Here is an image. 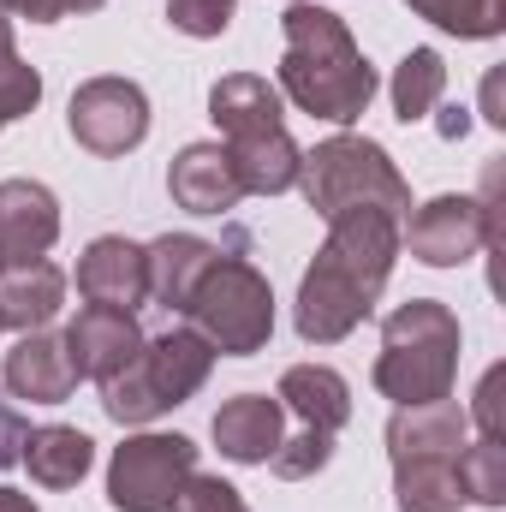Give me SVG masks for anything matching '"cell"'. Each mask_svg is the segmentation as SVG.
I'll return each instance as SVG.
<instances>
[{
    "instance_id": "obj_1",
    "label": "cell",
    "mask_w": 506,
    "mask_h": 512,
    "mask_svg": "<svg viewBox=\"0 0 506 512\" xmlns=\"http://www.w3.org/2000/svg\"><path fill=\"white\" fill-rule=\"evenodd\" d=\"M393 262H399V221L393 215L352 209V215L328 221L322 251L310 256V268L298 280V304H292L298 340L304 346H340L376 310Z\"/></svg>"
},
{
    "instance_id": "obj_2",
    "label": "cell",
    "mask_w": 506,
    "mask_h": 512,
    "mask_svg": "<svg viewBox=\"0 0 506 512\" xmlns=\"http://www.w3.org/2000/svg\"><path fill=\"white\" fill-rule=\"evenodd\" d=\"M286 54H280V96L310 114V120H328V126H358L376 102V66L364 60L352 24L334 12V6H316V0H292L286 18Z\"/></svg>"
},
{
    "instance_id": "obj_3",
    "label": "cell",
    "mask_w": 506,
    "mask_h": 512,
    "mask_svg": "<svg viewBox=\"0 0 506 512\" xmlns=\"http://www.w3.org/2000/svg\"><path fill=\"white\" fill-rule=\"evenodd\" d=\"M459 316L441 298H405L399 310L381 316V352H376V382L381 399L393 405H435L453 399L459 382Z\"/></svg>"
},
{
    "instance_id": "obj_4",
    "label": "cell",
    "mask_w": 506,
    "mask_h": 512,
    "mask_svg": "<svg viewBox=\"0 0 506 512\" xmlns=\"http://www.w3.org/2000/svg\"><path fill=\"white\" fill-rule=\"evenodd\" d=\"M304 203L322 215V221H340L352 209H381L393 221L411 215V185L405 173L393 167V155L381 149L376 137H358V131H334L322 137L316 149H304Z\"/></svg>"
},
{
    "instance_id": "obj_5",
    "label": "cell",
    "mask_w": 506,
    "mask_h": 512,
    "mask_svg": "<svg viewBox=\"0 0 506 512\" xmlns=\"http://www.w3.org/2000/svg\"><path fill=\"white\" fill-rule=\"evenodd\" d=\"M209 370H215V346L191 322H179L167 334H143L137 358L120 376L102 382V411L114 423H126V429H143V423L167 417L173 405H185L197 387L209 382Z\"/></svg>"
},
{
    "instance_id": "obj_6",
    "label": "cell",
    "mask_w": 506,
    "mask_h": 512,
    "mask_svg": "<svg viewBox=\"0 0 506 512\" xmlns=\"http://www.w3.org/2000/svg\"><path fill=\"white\" fill-rule=\"evenodd\" d=\"M179 316L215 346V358H256L274 340V286L256 262L221 251L191 286Z\"/></svg>"
},
{
    "instance_id": "obj_7",
    "label": "cell",
    "mask_w": 506,
    "mask_h": 512,
    "mask_svg": "<svg viewBox=\"0 0 506 512\" xmlns=\"http://www.w3.org/2000/svg\"><path fill=\"white\" fill-rule=\"evenodd\" d=\"M495 245H501L495 185H483V197L441 191L399 221V251H411L423 268H459V262H471L477 251H495Z\"/></svg>"
},
{
    "instance_id": "obj_8",
    "label": "cell",
    "mask_w": 506,
    "mask_h": 512,
    "mask_svg": "<svg viewBox=\"0 0 506 512\" xmlns=\"http://www.w3.org/2000/svg\"><path fill=\"white\" fill-rule=\"evenodd\" d=\"M191 471H197V441L191 435H161V429L126 435L114 447V459H108V507L114 512H173Z\"/></svg>"
},
{
    "instance_id": "obj_9",
    "label": "cell",
    "mask_w": 506,
    "mask_h": 512,
    "mask_svg": "<svg viewBox=\"0 0 506 512\" xmlns=\"http://www.w3.org/2000/svg\"><path fill=\"white\" fill-rule=\"evenodd\" d=\"M66 131L78 149L102 155V161H120L131 155L143 137H149V96L137 78L120 72H102V78H84L72 90V108H66Z\"/></svg>"
},
{
    "instance_id": "obj_10",
    "label": "cell",
    "mask_w": 506,
    "mask_h": 512,
    "mask_svg": "<svg viewBox=\"0 0 506 512\" xmlns=\"http://www.w3.org/2000/svg\"><path fill=\"white\" fill-rule=\"evenodd\" d=\"M78 298L108 304V310H143L149 304V256L126 233H102L78 256Z\"/></svg>"
},
{
    "instance_id": "obj_11",
    "label": "cell",
    "mask_w": 506,
    "mask_h": 512,
    "mask_svg": "<svg viewBox=\"0 0 506 512\" xmlns=\"http://www.w3.org/2000/svg\"><path fill=\"white\" fill-rule=\"evenodd\" d=\"M66 358H72V370H78V382H108V376H120L131 358H137V346H143V328H137V316L131 310H108V304H84L72 322H66Z\"/></svg>"
},
{
    "instance_id": "obj_12",
    "label": "cell",
    "mask_w": 506,
    "mask_h": 512,
    "mask_svg": "<svg viewBox=\"0 0 506 512\" xmlns=\"http://www.w3.org/2000/svg\"><path fill=\"white\" fill-rule=\"evenodd\" d=\"M0 382L12 399H30V405H66L78 393V370L66 358V340L36 328V334H18L6 364H0Z\"/></svg>"
},
{
    "instance_id": "obj_13",
    "label": "cell",
    "mask_w": 506,
    "mask_h": 512,
    "mask_svg": "<svg viewBox=\"0 0 506 512\" xmlns=\"http://www.w3.org/2000/svg\"><path fill=\"white\" fill-rule=\"evenodd\" d=\"M60 239V197L42 179H0V256L36 262Z\"/></svg>"
},
{
    "instance_id": "obj_14",
    "label": "cell",
    "mask_w": 506,
    "mask_h": 512,
    "mask_svg": "<svg viewBox=\"0 0 506 512\" xmlns=\"http://www.w3.org/2000/svg\"><path fill=\"white\" fill-rule=\"evenodd\" d=\"M167 191L185 215H227L245 203V185H239L221 143H185L167 167Z\"/></svg>"
},
{
    "instance_id": "obj_15",
    "label": "cell",
    "mask_w": 506,
    "mask_h": 512,
    "mask_svg": "<svg viewBox=\"0 0 506 512\" xmlns=\"http://www.w3.org/2000/svg\"><path fill=\"white\" fill-rule=\"evenodd\" d=\"M221 149H227V161H233L245 197H280V191H292L298 173H304V149L292 143L286 126H262V131L221 137Z\"/></svg>"
},
{
    "instance_id": "obj_16",
    "label": "cell",
    "mask_w": 506,
    "mask_h": 512,
    "mask_svg": "<svg viewBox=\"0 0 506 512\" xmlns=\"http://www.w3.org/2000/svg\"><path fill=\"white\" fill-rule=\"evenodd\" d=\"M209 435H215V447H221L233 465H268V453H274L280 435H286V405L268 399V393H233V399L215 411Z\"/></svg>"
},
{
    "instance_id": "obj_17",
    "label": "cell",
    "mask_w": 506,
    "mask_h": 512,
    "mask_svg": "<svg viewBox=\"0 0 506 512\" xmlns=\"http://www.w3.org/2000/svg\"><path fill=\"white\" fill-rule=\"evenodd\" d=\"M66 310V274L36 256V262H6L0 268V328L12 334H36Z\"/></svg>"
},
{
    "instance_id": "obj_18",
    "label": "cell",
    "mask_w": 506,
    "mask_h": 512,
    "mask_svg": "<svg viewBox=\"0 0 506 512\" xmlns=\"http://www.w3.org/2000/svg\"><path fill=\"white\" fill-rule=\"evenodd\" d=\"M274 399L304 423V429H322V435H340L352 423V382L334 370V364H292Z\"/></svg>"
},
{
    "instance_id": "obj_19",
    "label": "cell",
    "mask_w": 506,
    "mask_h": 512,
    "mask_svg": "<svg viewBox=\"0 0 506 512\" xmlns=\"http://www.w3.org/2000/svg\"><path fill=\"white\" fill-rule=\"evenodd\" d=\"M18 465L42 489H78L90 477V465H96V441L84 429H72V423H42V429H24Z\"/></svg>"
},
{
    "instance_id": "obj_20",
    "label": "cell",
    "mask_w": 506,
    "mask_h": 512,
    "mask_svg": "<svg viewBox=\"0 0 506 512\" xmlns=\"http://www.w3.org/2000/svg\"><path fill=\"white\" fill-rule=\"evenodd\" d=\"M143 256H149V298H155L161 310H185L191 286H197L203 268L221 256V245H209V239H197V233H161L155 245H143Z\"/></svg>"
},
{
    "instance_id": "obj_21",
    "label": "cell",
    "mask_w": 506,
    "mask_h": 512,
    "mask_svg": "<svg viewBox=\"0 0 506 512\" xmlns=\"http://www.w3.org/2000/svg\"><path fill=\"white\" fill-rule=\"evenodd\" d=\"M209 120L221 137H239V131H262V126H286L280 114V90L256 72H227L209 84Z\"/></svg>"
},
{
    "instance_id": "obj_22",
    "label": "cell",
    "mask_w": 506,
    "mask_h": 512,
    "mask_svg": "<svg viewBox=\"0 0 506 512\" xmlns=\"http://www.w3.org/2000/svg\"><path fill=\"white\" fill-rule=\"evenodd\" d=\"M393 507L399 512H459L465 507L459 459H447V453L399 459V465H393Z\"/></svg>"
},
{
    "instance_id": "obj_23",
    "label": "cell",
    "mask_w": 506,
    "mask_h": 512,
    "mask_svg": "<svg viewBox=\"0 0 506 512\" xmlns=\"http://www.w3.org/2000/svg\"><path fill=\"white\" fill-rule=\"evenodd\" d=\"M387 96H393V120H405V126L429 120V114L441 108V96H447V60H441L435 48H411V54L393 66Z\"/></svg>"
},
{
    "instance_id": "obj_24",
    "label": "cell",
    "mask_w": 506,
    "mask_h": 512,
    "mask_svg": "<svg viewBox=\"0 0 506 512\" xmlns=\"http://www.w3.org/2000/svg\"><path fill=\"white\" fill-rule=\"evenodd\" d=\"M405 6L459 42H495L506 30V0H405Z\"/></svg>"
},
{
    "instance_id": "obj_25",
    "label": "cell",
    "mask_w": 506,
    "mask_h": 512,
    "mask_svg": "<svg viewBox=\"0 0 506 512\" xmlns=\"http://www.w3.org/2000/svg\"><path fill=\"white\" fill-rule=\"evenodd\" d=\"M459 489L477 507H506V441L471 435L459 453Z\"/></svg>"
},
{
    "instance_id": "obj_26",
    "label": "cell",
    "mask_w": 506,
    "mask_h": 512,
    "mask_svg": "<svg viewBox=\"0 0 506 512\" xmlns=\"http://www.w3.org/2000/svg\"><path fill=\"white\" fill-rule=\"evenodd\" d=\"M36 102H42V72L24 66V54L12 42V18H0V131L36 114Z\"/></svg>"
},
{
    "instance_id": "obj_27",
    "label": "cell",
    "mask_w": 506,
    "mask_h": 512,
    "mask_svg": "<svg viewBox=\"0 0 506 512\" xmlns=\"http://www.w3.org/2000/svg\"><path fill=\"white\" fill-rule=\"evenodd\" d=\"M328 459H334V435L298 429V435H280V447L268 453V471H274L280 483H304V477H316Z\"/></svg>"
},
{
    "instance_id": "obj_28",
    "label": "cell",
    "mask_w": 506,
    "mask_h": 512,
    "mask_svg": "<svg viewBox=\"0 0 506 512\" xmlns=\"http://www.w3.org/2000/svg\"><path fill=\"white\" fill-rule=\"evenodd\" d=\"M233 12H239V0H167V24H173L179 36H197V42L227 36Z\"/></svg>"
},
{
    "instance_id": "obj_29",
    "label": "cell",
    "mask_w": 506,
    "mask_h": 512,
    "mask_svg": "<svg viewBox=\"0 0 506 512\" xmlns=\"http://www.w3.org/2000/svg\"><path fill=\"white\" fill-rule=\"evenodd\" d=\"M173 512H251V507H245V495H239L227 477H203V471H191L185 489H179V501H173Z\"/></svg>"
},
{
    "instance_id": "obj_30",
    "label": "cell",
    "mask_w": 506,
    "mask_h": 512,
    "mask_svg": "<svg viewBox=\"0 0 506 512\" xmlns=\"http://www.w3.org/2000/svg\"><path fill=\"white\" fill-rule=\"evenodd\" d=\"M108 0H0L6 18H30V24H60V18H84L102 12Z\"/></svg>"
},
{
    "instance_id": "obj_31",
    "label": "cell",
    "mask_w": 506,
    "mask_h": 512,
    "mask_svg": "<svg viewBox=\"0 0 506 512\" xmlns=\"http://www.w3.org/2000/svg\"><path fill=\"white\" fill-rule=\"evenodd\" d=\"M501 376H506V370L495 364V370H489V376L477 382V399L465 405L471 429H477V435H489V441H501Z\"/></svg>"
},
{
    "instance_id": "obj_32",
    "label": "cell",
    "mask_w": 506,
    "mask_h": 512,
    "mask_svg": "<svg viewBox=\"0 0 506 512\" xmlns=\"http://www.w3.org/2000/svg\"><path fill=\"white\" fill-rule=\"evenodd\" d=\"M24 429H30V423L18 417V405H6V399H0V471H6V465H18V447H24Z\"/></svg>"
},
{
    "instance_id": "obj_33",
    "label": "cell",
    "mask_w": 506,
    "mask_h": 512,
    "mask_svg": "<svg viewBox=\"0 0 506 512\" xmlns=\"http://www.w3.org/2000/svg\"><path fill=\"white\" fill-rule=\"evenodd\" d=\"M0 512H42V507H36L24 489H6V483H0Z\"/></svg>"
},
{
    "instance_id": "obj_34",
    "label": "cell",
    "mask_w": 506,
    "mask_h": 512,
    "mask_svg": "<svg viewBox=\"0 0 506 512\" xmlns=\"http://www.w3.org/2000/svg\"><path fill=\"white\" fill-rule=\"evenodd\" d=\"M465 131H471L465 108H447V114H441V137H465Z\"/></svg>"
},
{
    "instance_id": "obj_35",
    "label": "cell",
    "mask_w": 506,
    "mask_h": 512,
    "mask_svg": "<svg viewBox=\"0 0 506 512\" xmlns=\"http://www.w3.org/2000/svg\"><path fill=\"white\" fill-rule=\"evenodd\" d=\"M0 268H6V256H0Z\"/></svg>"
}]
</instances>
